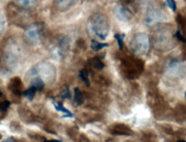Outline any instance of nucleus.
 Returning <instances> with one entry per match:
<instances>
[{"mask_svg": "<svg viewBox=\"0 0 186 142\" xmlns=\"http://www.w3.org/2000/svg\"><path fill=\"white\" fill-rule=\"evenodd\" d=\"M178 142H186V141H184V140H180V141H179Z\"/></svg>", "mask_w": 186, "mask_h": 142, "instance_id": "obj_16", "label": "nucleus"}, {"mask_svg": "<svg viewBox=\"0 0 186 142\" xmlns=\"http://www.w3.org/2000/svg\"><path fill=\"white\" fill-rule=\"evenodd\" d=\"M165 142H167V141H165Z\"/></svg>", "mask_w": 186, "mask_h": 142, "instance_id": "obj_20", "label": "nucleus"}, {"mask_svg": "<svg viewBox=\"0 0 186 142\" xmlns=\"http://www.w3.org/2000/svg\"><path fill=\"white\" fill-rule=\"evenodd\" d=\"M0 96H1V90H0Z\"/></svg>", "mask_w": 186, "mask_h": 142, "instance_id": "obj_18", "label": "nucleus"}, {"mask_svg": "<svg viewBox=\"0 0 186 142\" xmlns=\"http://www.w3.org/2000/svg\"><path fill=\"white\" fill-rule=\"evenodd\" d=\"M32 86H33L34 87H36V89L37 90H41L44 88L45 87V84H44L43 81L41 80L39 77H36V78L33 79L32 80Z\"/></svg>", "mask_w": 186, "mask_h": 142, "instance_id": "obj_3", "label": "nucleus"}, {"mask_svg": "<svg viewBox=\"0 0 186 142\" xmlns=\"http://www.w3.org/2000/svg\"><path fill=\"white\" fill-rule=\"evenodd\" d=\"M109 46V45L107 43H99L95 40H92L91 42V48L94 51H99L100 50L104 48H107Z\"/></svg>", "mask_w": 186, "mask_h": 142, "instance_id": "obj_2", "label": "nucleus"}, {"mask_svg": "<svg viewBox=\"0 0 186 142\" xmlns=\"http://www.w3.org/2000/svg\"><path fill=\"white\" fill-rule=\"evenodd\" d=\"M36 90H37L36 89V87H34L33 86H31V87H29L27 90H26V91L23 93V95H24L29 100L31 101L32 99H33V97H34Z\"/></svg>", "mask_w": 186, "mask_h": 142, "instance_id": "obj_5", "label": "nucleus"}, {"mask_svg": "<svg viewBox=\"0 0 186 142\" xmlns=\"http://www.w3.org/2000/svg\"><path fill=\"white\" fill-rule=\"evenodd\" d=\"M10 103L8 101H4L2 103L0 104V109L3 112H5L7 111V109L10 107Z\"/></svg>", "mask_w": 186, "mask_h": 142, "instance_id": "obj_10", "label": "nucleus"}, {"mask_svg": "<svg viewBox=\"0 0 186 142\" xmlns=\"http://www.w3.org/2000/svg\"><path fill=\"white\" fill-rule=\"evenodd\" d=\"M174 36H175V37H176L177 39H178V40L180 41V42H185V43H186V39L185 37H184L183 36L182 34L180 33V31L179 30L177 31L176 33L175 34V35H174Z\"/></svg>", "mask_w": 186, "mask_h": 142, "instance_id": "obj_12", "label": "nucleus"}, {"mask_svg": "<svg viewBox=\"0 0 186 142\" xmlns=\"http://www.w3.org/2000/svg\"><path fill=\"white\" fill-rule=\"evenodd\" d=\"M3 142H16L15 140L13 138H9L7 139H6L5 141H4Z\"/></svg>", "mask_w": 186, "mask_h": 142, "instance_id": "obj_14", "label": "nucleus"}, {"mask_svg": "<svg viewBox=\"0 0 186 142\" xmlns=\"http://www.w3.org/2000/svg\"><path fill=\"white\" fill-rule=\"evenodd\" d=\"M53 104L55 109H56V110L64 112V113L66 114V115H64L63 118H73V117H74V115H72V113H71L70 111H68L67 109H65V108L63 106L62 104H60V103H58V104L53 103Z\"/></svg>", "mask_w": 186, "mask_h": 142, "instance_id": "obj_1", "label": "nucleus"}, {"mask_svg": "<svg viewBox=\"0 0 186 142\" xmlns=\"http://www.w3.org/2000/svg\"><path fill=\"white\" fill-rule=\"evenodd\" d=\"M61 96H62L63 99H70L71 98V92H70L69 88L68 87H66L65 90L63 92V93L61 94Z\"/></svg>", "mask_w": 186, "mask_h": 142, "instance_id": "obj_13", "label": "nucleus"}, {"mask_svg": "<svg viewBox=\"0 0 186 142\" xmlns=\"http://www.w3.org/2000/svg\"><path fill=\"white\" fill-rule=\"evenodd\" d=\"M166 3H167L168 6L170 7L171 10L173 12H175L177 10V5L175 3V0H166Z\"/></svg>", "mask_w": 186, "mask_h": 142, "instance_id": "obj_11", "label": "nucleus"}, {"mask_svg": "<svg viewBox=\"0 0 186 142\" xmlns=\"http://www.w3.org/2000/svg\"><path fill=\"white\" fill-rule=\"evenodd\" d=\"M49 142H62V141H61V140L52 139V140H50V141H49Z\"/></svg>", "mask_w": 186, "mask_h": 142, "instance_id": "obj_15", "label": "nucleus"}, {"mask_svg": "<svg viewBox=\"0 0 186 142\" xmlns=\"http://www.w3.org/2000/svg\"><path fill=\"white\" fill-rule=\"evenodd\" d=\"M185 99H186V91H185Z\"/></svg>", "mask_w": 186, "mask_h": 142, "instance_id": "obj_19", "label": "nucleus"}, {"mask_svg": "<svg viewBox=\"0 0 186 142\" xmlns=\"http://www.w3.org/2000/svg\"><path fill=\"white\" fill-rule=\"evenodd\" d=\"M79 77L87 86H90V80L88 77V73L85 69H82L79 72Z\"/></svg>", "mask_w": 186, "mask_h": 142, "instance_id": "obj_9", "label": "nucleus"}, {"mask_svg": "<svg viewBox=\"0 0 186 142\" xmlns=\"http://www.w3.org/2000/svg\"><path fill=\"white\" fill-rule=\"evenodd\" d=\"M43 142H49V141H47V140H46V139H45V141H44Z\"/></svg>", "mask_w": 186, "mask_h": 142, "instance_id": "obj_17", "label": "nucleus"}, {"mask_svg": "<svg viewBox=\"0 0 186 142\" xmlns=\"http://www.w3.org/2000/svg\"><path fill=\"white\" fill-rule=\"evenodd\" d=\"M125 37V34H116L114 35V38L117 40V43H118V48L120 50H122L124 48V38Z\"/></svg>", "mask_w": 186, "mask_h": 142, "instance_id": "obj_8", "label": "nucleus"}, {"mask_svg": "<svg viewBox=\"0 0 186 142\" xmlns=\"http://www.w3.org/2000/svg\"><path fill=\"white\" fill-rule=\"evenodd\" d=\"M91 64L95 68L98 69H102L104 68L105 65L103 63L100 61L98 58H93L91 60Z\"/></svg>", "mask_w": 186, "mask_h": 142, "instance_id": "obj_7", "label": "nucleus"}, {"mask_svg": "<svg viewBox=\"0 0 186 142\" xmlns=\"http://www.w3.org/2000/svg\"><path fill=\"white\" fill-rule=\"evenodd\" d=\"M74 93H75V96H74V100H75L76 103L78 105H81L83 103V98L82 96V93L80 92V90L78 87H76L74 89Z\"/></svg>", "mask_w": 186, "mask_h": 142, "instance_id": "obj_6", "label": "nucleus"}, {"mask_svg": "<svg viewBox=\"0 0 186 142\" xmlns=\"http://www.w3.org/2000/svg\"><path fill=\"white\" fill-rule=\"evenodd\" d=\"M57 1L60 7H62L63 9H66L67 7H71L72 4L76 3L77 0H57Z\"/></svg>", "mask_w": 186, "mask_h": 142, "instance_id": "obj_4", "label": "nucleus"}]
</instances>
